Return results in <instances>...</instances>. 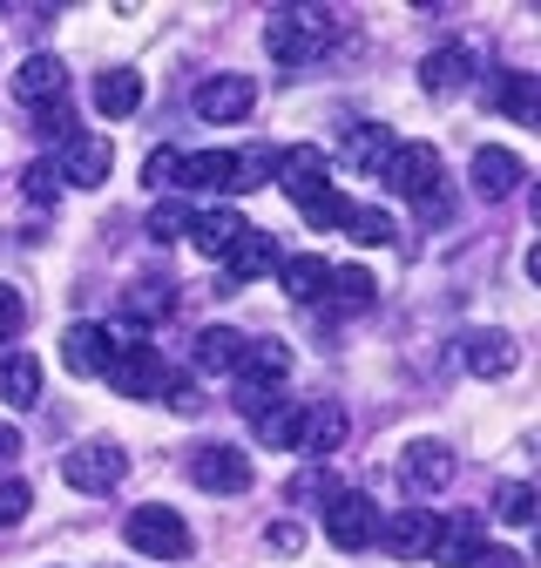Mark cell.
Segmentation results:
<instances>
[{
  "mask_svg": "<svg viewBox=\"0 0 541 568\" xmlns=\"http://www.w3.org/2000/svg\"><path fill=\"white\" fill-rule=\"evenodd\" d=\"M217 264H224V277H231V284H257V277H270V271H278L285 257H278V244H270L264 231H244V237H237V244H231Z\"/></svg>",
  "mask_w": 541,
  "mask_h": 568,
  "instance_id": "2e32d148",
  "label": "cell"
},
{
  "mask_svg": "<svg viewBox=\"0 0 541 568\" xmlns=\"http://www.w3.org/2000/svg\"><path fill=\"white\" fill-rule=\"evenodd\" d=\"M231 170H237V150H196L176 163V190H224L231 196Z\"/></svg>",
  "mask_w": 541,
  "mask_h": 568,
  "instance_id": "cb8c5ba5",
  "label": "cell"
},
{
  "mask_svg": "<svg viewBox=\"0 0 541 568\" xmlns=\"http://www.w3.org/2000/svg\"><path fill=\"white\" fill-rule=\"evenodd\" d=\"M379 183H386L392 196L427 203V196L440 190V150H433V142H392V156L379 163Z\"/></svg>",
  "mask_w": 541,
  "mask_h": 568,
  "instance_id": "3957f363",
  "label": "cell"
},
{
  "mask_svg": "<svg viewBox=\"0 0 541 568\" xmlns=\"http://www.w3.org/2000/svg\"><path fill=\"white\" fill-rule=\"evenodd\" d=\"M521 366V345L508 332H467V373L473 379H508Z\"/></svg>",
  "mask_w": 541,
  "mask_h": 568,
  "instance_id": "ac0fdd59",
  "label": "cell"
},
{
  "mask_svg": "<svg viewBox=\"0 0 541 568\" xmlns=\"http://www.w3.org/2000/svg\"><path fill=\"white\" fill-rule=\"evenodd\" d=\"M467 75H473V48H467V41H447V48H433V54L420 61L427 95H460V89H467Z\"/></svg>",
  "mask_w": 541,
  "mask_h": 568,
  "instance_id": "d6986e66",
  "label": "cell"
},
{
  "mask_svg": "<svg viewBox=\"0 0 541 568\" xmlns=\"http://www.w3.org/2000/svg\"><path fill=\"white\" fill-rule=\"evenodd\" d=\"M150 237H156V244H176V237H190V210H183L176 196L150 210Z\"/></svg>",
  "mask_w": 541,
  "mask_h": 568,
  "instance_id": "8d00e7d4",
  "label": "cell"
},
{
  "mask_svg": "<svg viewBox=\"0 0 541 568\" xmlns=\"http://www.w3.org/2000/svg\"><path fill=\"white\" fill-rule=\"evenodd\" d=\"M338 231H346L353 244H392V217H386V210H372V203H353Z\"/></svg>",
  "mask_w": 541,
  "mask_h": 568,
  "instance_id": "d6a6232c",
  "label": "cell"
},
{
  "mask_svg": "<svg viewBox=\"0 0 541 568\" xmlns=\"http://www.w3.org/2000/svg\"><path fill=\"white\" fill-rule=\"evenodd\" d=\"M528 163L514 150H501V142H488V150H473V196H488V203H508L521 190Z\"/></svg>",
  "mask_w": 541,
  "mask_h": 568,
  "instance_id": "9a60e30c",
  "label": "cell"
},
{
  "mask_svg": "<svg viewBox=\"0 0 541 568\" xmlns=\"http://www.w3.org/2000/svg\"><path fill=\"white\" fill-rule=\"evenodd\" d=\"M488 102H494L508 122L541 129V82L528 75V68H501V75H488Z\"/></svg>",
  "mask_w": 541,
  "mask_h": 568,
  "instance_id": "5bb4252c",
  "label": "cell"
},
{
  "mask_svg": "<svg viewBox=\"0 0 541 568\" xmlns=\"http://www.w3.org/2000/svg\"><path fill=\"white\" fill-rule=\"evenodd\" d=\"M95 109L109 122L135 115V109H143V75H135V68H102V75H95Z\"/></svg>",
  "mask_w": 541,
  "mask_h": 568,
  "instance_id": "d4e9b609",
  "label": "cell"
},
{
  "mask_svg": "<svg viewBox=\"0 0 541 568\" xmlns=\"http://www.w3.org/2000/svg\"><path fill=\"white\" fill-rule=\"evenodd\" d=\"M14 460H21V434H14L8 419H0V467H14Z\"/></svg>",
  "mask_w": 541,
  "mask_h": 568,
  "instance_id": "bcb514c9",
  "label": "cell"
},
{
  "mask_svg": "<svg viewBox=\"0 0 541 568\" xmlns=\"http://www.w3.org/2000/svg\"><path fill=\"white\" fill-rule=\"evenodd\" d=\"M170 305H176L170 277H135L129 292H122V318H129V325H163V318H170Z\"/></svg>",
  "mask_w": 541,
  "mask_h": 568,
  "instance_id": "484cf974",
  "label": "cell"
},
{
  "mask_svg": "<svg viewBox=\"0 0 541 568\" xmlns=\"http://www.w3.org/2000/svg\"><path fill=\"white\" fill-rule=\"evenodd\" d=\"M270 176H278V190L305 210V203H318L331 190V156L318 150V142H292V150L270 156Z\"/></svg>",
  "mask_w": 541,
  "mask_h": 568,
  "instance_id": "277c9868",
  "label": "cell"
},
{
  "mask_svg": "<svg viewBox=\"0 0 541 568\" xmlns=\"http://www.w3.org/2000/svg\"><path fill=\"white\" fill-rule=\"evenodd\" d=\"M399 480H406V494H440L447 480H453V447H440V440H414L399 454Z\"/></svg>",
  "mask_w": 541,
  "mask_h": 568,
  "instance_id": "4fadbf2b",
  "label": "cell"
},
{
  "mask_svg": "<svg viewBox=\"0 0 541 568\" xmlns=\"http://www.w3.org/2000/svg\"><path fill=\"white\" fill-rule=\"evenodd\" d=\"M244 231H251V224L237 217L231 203H217V210H203V217H190V244H196L203 257H224V251H231Z\"/></svg>",
  "mask_w": 541,
  "mask_h": 568,
  "instance_id": "603a6c76",
  "label": "cell"
},
{
  "mask_svg": "<svg viewBox=\"0 0 541 568\" xmlns=\"http://www.w3.org/2000/svg\"><path fill=\"white\" fill-rule=\"evenodd\" d=\"M109 352H115V332L109 325H68L61 332V366L75 373V379H102V366H109Z\"/></svg>",
  "mask_w": 541,
  "mask_h": 568,
  "instance_id": "7c38bea8",
  "label": "cell"
},
{
  "mask_svg": "<svg viewBox=\"0 0 541 568\" xmlns=\"http://www.w3.org/2000/svg\"><path fill=\"white\" fill-rule=\"evenodd\" d=\"M122 541H129L135 555L176 561V555H190V521H183L176 508H135V515L122 521Z\"/></svg>",
  "mask_w": 541,
  "mask_h": 568,
  "instance_id": "8992f818",
  "label": "cell"
},
{
  "mask_svg": "<svg viewBox=\"0 0 541 568\" xmlns=\"http://www.w3.org/2000/svg\"><path fill=\"white\" fill-rule=\"evenodd\" d=\"M298 426H305V406H292V399H278L264 419H257V440L264 447H285V454H298Z\"/></svg>",
  "mask_w": 541,
  "mask_h": 568,
  "instance_id": "1f68e13d",
  "label": "cell"
},
{
  "mask_svg": "<svg viewBox=\"0 0 541 568\" xmlns=\"http://www.w3.org/2000/svg\"><path fill=\"white\" fill-rule=\"evenodd\" d=\"M386 156H392V129H386V122H353L346 142H338V163L359 170V176H379Z\"/></svg>",
  "mask_w": 541,
  "mask_h": 568,
  "instance_id": "e0dca14e",
  "label": "cell"
},
{
  "mask_svg": "<svg viewBox=\"0 0 541 568\" xmlns=\"http://www.w3.org/2000/svg\"><path fill=\"white\" fill-rule=\"evenodd\" d=\"M325 535L346 555L372 548L379 541V501H366V494H331V501H325Z\"/></svg>",
  "mask_w": 541,
  "mask_h": 568,
  "instance_id": "52a82bcc",
  "label": "cell"
},
{
  "mask_svg": "<svg viewBox=\"0 0 541 568\" xmlns=\"http://www.w3.org/2000/svg\"><path fill=\"white\" fill-rule=\"evenodd\" d=\"M21 325H28V298L14 284H0V338H21Z\"/></svg>",
  "mask_w": 541,
  "mask_h": 568,
  "instance_id": "ab89813d",
  "label": "cell"
},
{
  "mask_svg": "<svg viewBox=\"0 0 541 568\" xmlns=\"http://www.w3.org/2000/svg\"><path fill=\"white\" fill-rule=\"evenodd\" d=\"M278 271H285V292H292L298 305H312V298H325V277H331V264H325L318 251H305V257H285Z\"/></svg>",
  "mask_w": 541,
  "mask_h": 568,
  "instance_id": "4dcf8cb0",
  "label": "cell"
},
{
  "mask_svg": "<svg viewBox=\"0 0 541 568\" xmlns=\"http://www.w3.org/2000/svg\"><path fill=\"white\" fill-rule=\"evenodd\" d=\"M61 89H68V68H61L54 54H28V61L14 68V95H21V102H34V109L61 102Z\"/></svg>",
  "mask_w": 541,
  "mask_h": 568,
  "instance_id": "ffe728a7",
  "label": "cell"
},
{
  "mask_svg": "<svg viewBox=\"0 0 541 568\" xmlns=\"http://www.w3.org/2000/svg\"><path fill=\"white\" fill-rule=\"evenodd\" d=\"M473 568H528V561H521V548H494L488 541L481 555H473Z\"/></svg>",
  "mask_w": 541,
  "mask_h": 568,
  "instance_id": "ee69618b",
  "label": "cell"
},
{
  "mask_svg": "<svg viewBox=\"0 0 541 568\" xmlns=\"http://www.w3.org/2000/svg\"><path fill=\"white\" fill-rule=\"evenodd\" d=\"M156 399H170V413H183V419L203 413V386H196V373H163V393H156Z\"/></svg>",
  "mask_w": 541,
  "mask_h": 568,
  "instance_id": "e575fe53",
  "label": "cell"
},
{
  "mask_svg": "<svg viewBox=\"0 0 541 568\" xmlns=\"http://www.w3.org/2000/svg\"><path fill=\"white\" fill-rule=\"evenodd\" d=\"M481 548H488L481 515H453V521H440V535H433V561H447V568H467Z\"/></svg>",
  "mask_w": 541,
  "mask_h": 568,
  "instance_id": "44dd1931",
  "label": "cell"
},
{
  "mask_svg": "<svg viewBox=\"0 0 541 568\" xmlns=\"http://www.w3.org/2000/svg\"><path fill=\"white\" fill-rule=\"evenodd\" d=\"M190 480L203 487V494H244L251 480H257V467H251V454L244 447H196V460H190Z\"/></svg>",
  "mask_w": 541,
  "mask_h": 568,
  "instance_id": "ba28073f",
  "label": "cell"
},
{
  "mask_svg": "<svg viewBox=\"0 0 541 568\" xmlns=\"http://www.w3.org/2000/svg\"><path fill=\"white\" fill-rule=\"evenodd\" d=\"M379 535H386V548H392L399 561H433V535H440V515L414 501V508L386 515V521H379Z\"/></svg>",
  "mask_w": 541,
  "mask_h": 568,
  "instance_id": "30bf717a",
  "label": "cell"
},
{
  "mask_svg": "<svg viewBox=\"0 0 541 568\" xmlns=\"http://www.w3.org/2000/svg\"><path fill=\"white\" fill-rule=\"evenodd\" d=\"M346 210H353V203H346V196H338V190H325V196H318V203H305V217H312V224H318V231H338V224H346Z\"/></svg>",
  "mask_w": 541,
  "mask_h": 568,
  "instance_id": "f35d334b",
  "label": "cell"
},
{
  "mask_svg": "<svg viewBox=\"0 0 541 568\" xmlns=\"http://www.w3.org/2000/svg\"><path fill=\"white\" fill-rule=\"evenodd\" d=\"M28 508H34V487L8 474V480H0V528H21V521H28Z\"/></svg>",
  "mask_w": 541,
  "mask_h": 568,
  "instance_id": "d590c367",
  "label": "cell"
},
{
  "mask_svg": "<svg viewBox=\"0 0 541 568\" xmlns=\"http://www.w3.org/2000/svg\"><path fill=\"white\" fill-rule=\"evenodd\" d=\"M264 541L278 548V555H298V548H305V528H298V521H270V528H264Z\"/></svg>",
  "mask_w": 541,
  "mask_h": 568,
  "instance_id": "b9f144b4",
  "label": "cell"
},
{
  "mask_svg": "<svg viewBox=\"0 0 541 568\" xmlns=\"http://www.w3.org/2000/svg\"><path fill=\"white\" fill-rule=\"evenodd\" d=\"M237 406H244L251 419H264L270 406H278V393H270V386H237Z\"/></svg>",
  "mask_w": 541,
  "mask_h": 568,
  "instance_id": "7bdbcfd3",
  "label": "cell"
},
{
  "mask_svg": "<svg viewBox=\"0 0 541 568\" xmlns=\"http://www.w3.org/2000/svg\"><path fill=\"white\" fill-rule=\"evenodd\" d=\"M190 109H196V122H244L257 109V82L251 75H217L190 95Z\"/></svg>",
  "mask_w": 541,
  "mask_h": 568,
  "instance_id": "8fae6325",
  "label": "cell"
},
{
  "mask_svg": "<svg viewBox=\"0 0 541 568\" xmlns=\"http://www.w3.org/2000/svg\"><path fill=\"white\" fill-rule=\"evenodd\" d=\"M122 474H129V454L115 440H89V447L61 454V480L75 494H109V487H122Z\"/></svg>",
  "mask_w": 541,
  "mask_h": 568,
  "instance_id": "5b68a950",
  "label": "cell"
},
{
  "mask_svg": "<svg viewBox=\"0 0 541 568\" xmlns=\"http://www.w3.org/2000/svg\"><path fill=\"white\" fill-rule=\"evenodd\" d=\"M0 399L21 406V413L41 399V359L34 352H8V359H0Z\"/></svg>",
  "mask_w": 541,
  "mask_h": 568,
  "instance_id": "f1b7e54d",
  "label": "cell"
},
{
  "mask_svg": "<svg viewBox=\"0 0 541 568\" xmlns=\"http://www.w3.org/2000/svg\"><path fill=\"white\" fill-rule=\"evenodd\" d=\"M494 515H501L508 528H528V521H534V487H528V480H501Z\"/></svg>",
  "mask_w": 541,
  "mask_h": 568,
  "instance_id": "836d02e7",
  "label": "cell"
},
{
  "mask_svg": "<svg viewBox=\"0 0 541 568\" xmlns=\"http://www.w3.org/2000/svg\"><path fill=\"white\" fill-rule=\"evenodd\" d=\"M163 352L150 345V338H115V352H109V366H102V379L115 386V393H129V399H156L163 393Z\"/></svg>",
  "mask_w": 541,
  "mask_h": 568,
  "instance_id": "7a4b0ae2",
  "label": "cell"
},
{
  "mask_svg": "<svg viewBox=\"0 0 541 568\" xmlns=\"http://www.w3.org/2000/svg\"><path fill=\"white\" fill-rule=\"evenodd\" d=\"M257 183H270V156H264V150H237V170H231V196H237V190H257Z\"/></svg>",
  "mask_w": 541,
  "mask_h": 568,
  "instance_id": "74e56055",
  "label": "cell"
},
{
  "mask_svg": "<svg viewBox=\"0 0 541 568\" xmlns=\"http://www.w3.org/2000/svg\"><path fill=\"white\" fill-rule=\"evenodd\" d=\"M109 163H115V150H109V135H89V129H68L61 135V170L54 176H68L75 190H95V183H109Z\"/></svg>",
  "mask_w": 541,
  "mask_h": 568,
  "instance_id": "9c48e42d",
  "label": "cell"
},
{
  "mask_svg": "<svg viewBox=\"0 0 541 568\" xmlns=\"http://www.w3.org/2000/svg\"><path fill=\"white\" fill-rule=\"evenodd\" d=\"M338 440H346V406H305V426H298V454L325 460Z\"/></svg>",
  "mask_w": 541,
  "mask_h": 568,
  "instance_id": "83f0119b",
  "label": "cell"
},
{
  "mask_svg": "<svg viewBox=\"0 0 541 568\" xmlns=\"http://www.w3.org/2000/svg\"><path fill=\"white\" fill-rule=\"evenodd\" d=\"M237 373H244V386H278L292 373V345L285 338H244Z\"/></svg>",
  "mask_w": 541,
  "mask_h": 568,
  "instance_id": "7402d4cb",
  "label": "cell"
},
{
  "mask_svg": "<svg viewBox=\"0 0 541 568\" xmlns=\"http://www.w3.org/2000/svg\"><path fill=\"white\" fill-rule=\"evenodd\" d=\"M176 163H183V156H176V150H156V156H150V170H143V176H150V183H156V190H163V183H176Z\"/></svg>",
  "mask_w": 541,
  "mask_h": 568,
  "instance_id": "f6af8a7d",
  "label": "cell"
},
{
  "mask_svg": "<svg viewBox=\"0 0 541 568\" xmlns=\"http://www.w3.org/2000/svg\"><path fill=\"white\" fill-rule=\"evenodd\" d=\"M331 14L325 8H278L264 21V48H270V61H285V68H305V61H318L325 48H331Z\"/></svg>",
  "mask_w": 541,
  "mask_h": 568,
  "instance_id": "6da1fadb",
  "label": "cell"
},
{
  "mask_svg": "<svg viewBox=\"0 0 541 568\" xmlns=\"http://www.w3.org/2000/svg\"><path fill=\"white\" fill-rule=\"evenodd\" d=\"M28 203H54L61 196V176H54V163H28Z\"/></svg>",
  "mask_w": 541,
  "mask_h": 568,
  "instance_id": "60d3db41",
  "label": "cell"
},
{
  "mask_svg": "<svg viewBox=\"0 0 541 568\" xmlns=\"http://www.w3.org/2000/svg\"><path fill=\"white\" fill-rule=\"evenodd\" d=\"M237 359H244V332L231 325L196 332V373H237Z\"/></svg>",
  "mask_w": 541,
  "mask_h": 568,
  "instance_id": "f546056e",
  "label": "cell"
},
{
  "mask_svg": "<svg viewBox=\"0 0 541 568\" xmlns=\"http://www.w3.org/2000/svg\"><path fill=\"white\" fill-rule=\"evenodd\" d=\"M372 298H379V284H372L366 264H346V271H331V277H325V305H331V312H346V318L366 312Z\"/></svg>",
  "mask_w": 541,
  "mask_h": 568,
  "instance_id": "4316f807",
  "label": "cell"
}]
</instances>
